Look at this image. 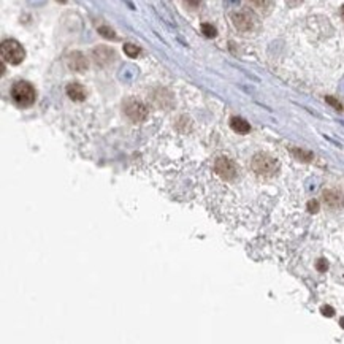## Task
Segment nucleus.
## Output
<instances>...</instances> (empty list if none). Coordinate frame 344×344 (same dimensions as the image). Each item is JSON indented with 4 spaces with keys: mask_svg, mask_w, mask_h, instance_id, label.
Instances as JSON below:
<instances>
[{
    "mask_svg": "<svg viewBox=\"0 0 344 344\" xmlns=\"http://www.w3.org/2000/svg\"><path fill=\"white\" fill-rule=\"evenodd\" d=\"M11 97L15 100L16 105L27 108L35 102V89H33V86L30 83H27V81H18V83H15L11 87Z\"/></svg>",
    "mask_w": 344,
    "mask_h": 344,
    "instance_id": "nucleus-1",
    "label": "nucleus"
},
{
    "mask_svg": "<svg viewBox=\"0 0 344 344\" xmlns=\"http://www.w3.org/2000/svg\"><path fill=\"white\" fill-rule=\"evenodd\" d=\"M251 167L252 170L259 174V176H264V178H270L278 172V162H276L271 156L264 152H259L255 154L252 162H251Z\"/></svg>",
    "mask_w": 344,
    "mask_h": 344,
    "instance_id": "nucleus-2",
    "label": "nucleus"
},
{
    "mask_svg": "<svg viewBox=\"0 0 344 344\" xmlns=\"http://www.w3.org/2000/svg\"><path fill=\"white\" fill-rule=\"evenodd\" d=\"M2 57L11 65H19L25 57V51L16 40H5L2 43Z\"/></svg>",
    "mask_w": 344,
    "mask_h": 344,
    "instance_id": "nucleus-3",
    "label": "nucleus"
},
{
    "mask_svg": "<svg viewBox=\"0 0 344 344\" xmlns=\"http://www.w3.org/2000/svg\"><path fill=\"white\" fill-rule=\"evenodd\" d=\"M124 113L130 121H133V123H143L147 118V108L145 106V103H141L140 100H135V98L125 100Z\"/></svg>",
    "mask_w": 344,
    "mask_h": 344,
    "instance_id": "nucleus-4",
    "label": "nucleus"
},
{
    "mask_svg": "<svg viewBox=\"0 0 344 344\" xmlns=\"http://www.w3.org/2000/svg\"><path fill=\"white\" fill-rule=\"evenodd\" d=\"M232 23L241 32H249L252 30L255 25H257V19L252 15L251 11H238L232 15Z\"/></svg>",
    "mask_w": 344,
    "mask_h": 344,
    "instance_id": "nucleus-5",
    "label": "nucleus"
},
{
    "mask_svg": "<svg viewBox=\"0 0 344 344\" xmlns=\"http://www.w3.org/2000/svg\"><path fill=\"white\" fill-rule=\"evenodd\" d=\"M214 170L222 179H225V181H232L235 176H237V165H235L233 160L227 159V157H219L218 160H216Z\"/></svg>",
    "mask_w": 344,
    "mask_h": 344,
    "instance_id": "nucleus-6",
    "label": "nucleus"
},
{
    "mask_svg": "<svg viewBox=\"0 0 344 344\" xmlns=\"http://www.w3.org/2000/svg\"><path fill=\"white\" fill-rule=\"evenodd\" d=\"M67 62H69V67L73 70V72H86L87 70V59L84 57L83 52L79 51H73L69 54V57H67Z\"/></svg>",
    "mask_w": 344,
    "mask_h": 344,
    "instance_id": "nucleus-7",
    "label": "nucleus"
},
{
    "mask_svg": "<svg viewBox=\"0 0 344 344\" xmlns=\"http://www.w3.org/2000/svg\"><path fill=\"white\" fill-rule=\"evenodd\" d=\"M92 56H94V59H96V62L98 65H108L114 60L116 54H114L113 49L106 48V46H97V48L92 51Z\"/></svg>",
    "mask_w": 344,
    "mask_h": 344,
    "instance_id": "nucleus-8",
    "label": "nucleus"
},
{
    "mask_svg": "<svg viewBox=\"0 0 344 344\" xmlns=\"http://www.w3.org/2000/svg\"><path fill=\"white\" fill-rule=\"evenodd\" d=\"M323 201L328 208H340L344 201L343 194H340L338 191H333V189H328V191H323L322 194Z\"/></svg>",
    "mask_w": 344,
    "mask_h": 344,
    "instance_id": "nucleus-9",
    "label": "nucleus"
},
{
    "mask_svg": "<svg viewBox=\"0 0 344 344\" xmlns=\"http://www.w3.org/2000/svg\"><path fill=\"white\" fill-rule=\"evenodd\" d=\"M67 96L75 102H83L86 98V89L78 83H70L67 86Z\"/></svg>",
    "mask_w": 344,
    "mask_h": 344,
    "instance_id": "nucleus-10",
    "label": "nucleus"
},
{
    "mask_svg": "<svg viewBox=\"0 0 344 344\" xmlns=\"http://www.w3.org/2000/svg\"><path fill=\"white\" fill-rule=\"evenodd\" d=\"M230 127L232 129L237 132V133H249V130H251V125H249L247 121H245L243 118H232L230 121Z\"/></svg>",
    "mask_w": 344,
    "mask_h": 344,
    "instance_id": "nucleus-11",
    "label": "nucleus"
},
{
    "mask_svg": "<svg viewBox=\"0 0 344 344\" xmlns=\"http://www.w3.org/2000/svg\"><path fill=\"white\" fill-rule=\"evenodd\" d=\"M124 52H125L129 57L135 59V57H138V56H140L141 49L138 48V46L132 45V43H127V45H124Z\"/></svg>",
    "mask_w": 344,
    "mask_h": 344,
    "instance_id": "nucleus-12",
    "label": "nucleus"
},
{
    "mask_svg": "<svg viewBox=\"0 0 344 344\" xmlns=\"http://www.w3.org/2000/svg\"><path fill=\"white\" fill-rule=\"evenodd\" d=\"M201 32H203V35L208 37V38H214L218 35V30H216V27L211 25V24H201Z\"/></svg>",
    "mask_w": 344,
    "mask_h": 344,
    "instance_id": "nucleus-13",
    "label": "nucleus"
},
{
    "mask_svg": "<svg viewBox=\"0 0 344 344\" xmlns=\"http://www.w3.org/2000/svg\"><path fill=\"white\" fill-rule=\"evenodd\" d=\"M98 33L102 37H105V38H111V40H116L118 38L116 33H114V30L111 29V27H106V25H100L98 27Z\"/></svg>",
    "mask_w": 344,
    "mask_h": 344,
    "instance_id": "nucleus-14",
    "label": "nucleus"
},
{
    "mask_svg": "<svg viewBox=\"0 0 344 344\" xmlns=\"http://www.w3.org/2000/svg\"><path fill=\"white\" fill-rule=\"evenodd\" d=\"M292 152L295 154V157H296V159H300V160H305V162H311V160L314 159L311 152H308V151H303V149H292Z\"/></svg>",
    "mask_w": 344,
    "mask_h": 344,
    "instance_id": "nucleus-15",
    "label": "nucleus"
},
{
    "mask_svg": "<svg viewBox=\"0 0 344 344\" xmlns=\"http://www.w3.org/2000/svg\"><path fill=\"white\" fill-rule=\"evenodd\" d=\"M247 2H251L259 10H268L270 5H271V0H247Z\"/></svg>",
    "mask_w": 344,
    "mask_h": 344,
    "instance_id": "nucleus-16",
    "label": "nucleus"
},
{
    "mask_svg": "<svg viewBox=\"0 0 344 344\" xmlns=\"http://www.w3.org/2000/svg\"><path fill=\"white\" fill-rule=\"evenodd\" d=\"M325 100H327V102L330 103V105H332L333 108H335V110H338V111H344V106L338 102V100H336V98H333V97H325Z\"/></svg>",
    "mask_w": 344,
    "mask_h": 344,
    "instance_id": "nucleus-17",
    "label": "nucleus"
},
{
    "mask_svg": "<svg viewBox=\"0 0 344 344\" xmlns=\"http://www.w3.org/2000/svg\"><path fill=\"white\" fill-rule=\"evenodd\" d=\"M320 313L323 316H327V318H333V316H335V311H333L332 306H322L320 308Z\"/></svg>",
    "mask_w": 344,
    "mask_h": 344,
    "instance_id": "nucleus-18",
    "label": "nucleus"
},
{
    "mask_svg": "<svg viewBox=\"0 0 344 344\" xmlns=\"http://www.w3.org/2000/svg\"><path fill=\"white\" fill-rule=\"evenodd\" d=\"M308 211L309 213H318L319 211V203H318V201H316V200L309 201V203H308Z\"/></svg>",
    "mask_w": 344,
    "mask_h": 344,
    "instance_id": "nucleus-19",
    "label": "nucleus"
},
{
    "mask_svg": "<svg viewBox=\"0 0 344 344\" xmlns=\"http://www.w3.org/2000/svg\"><path fill=\"white\" fill-rule=\"evenodd\" d=\"M316 267H318L319 271H325V270L328 268V264H327V262L323 260V259H320V260L318 262V265H316Z\"/></svg>",
    "mask_w": 344,
    "mask_h": 344,
    "instance_id": "nucleus-20",
    "label": "nucleus"
},
{
    "mask_svg": "<svg viewBox=\"0 0 344 344\" xmlns=\"http://www.w3.org/2000/svg\"><path fill=\"white\" fill-rule=\"evenodd\" d=\"M187 3L191 6H198L200 5V0H187Z\"/></svg>",
    "mask_w": 344,
    "mask_h": 344,
    "instance_id": "nucleus-21",
    "label": "nucleus"
},
{
    "mask_svg": "<svg viewBox=\"0 0 344 344\" xmlns=\"http://www.w3.org/2000/svg\"><path fill=\"white\" fill-rule=\"evenodd\" d=\"M340 323H341V327L344 328V318H341V320H340Z\"/></svg>",
    "mask_w": 344,
    "mask_h": 344,
    "instance_id": "nucleus-22",
    "label": "nucleus"
},
{
    "mask_svg": "<svg viewBox=\"0 0 344 344\" xmlns=\"http://www.w3.org/2000/svg\"><path fill=\"white\" fill-rule=\"evenodd\" d=\"M341 16H343V19H344V6L341 8Z\"/></svg>",
    "mask_w": 344,
    "mask_h": 344,
    "instance_id": "nucleus-23",
    "label": "nucleus"
},
{
    "mask_svg": "<svg viewBox=\"0 0 344 344\" xmlns=\"http://www.w3.org/2000/svg\"><path fill=\"white\" fill-rule=\"evenodd\" d=\"M57 2H59V3H65V2H67V0H57Z\"/></svg>",
    "mask_w": 344,
    "mask_h": 344,
    "instance_id": "nucleus-24",
    "label": "nucleus"
}]
</instances>
